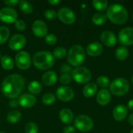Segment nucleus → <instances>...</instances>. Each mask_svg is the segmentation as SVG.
<instances>
[{"label": "nucleus", "instance_id": "9b49d317", "mask_svg": "<svg viewBox=\"0 0 133 133\" xmlns=\"http://www.w3.org/2000/svg\"><path fill=\"white\" fill-rule=\"evenodd\" d=\"M118 41L122 46L133 44V27H125L118 34Z\"/></svg>", "mask_w": 133, "mask_h": 133}, {"label": "nucleus", "instance_id": "7ed1b4c3", "mask_svg": "<svg viewBox=\"0 0 133 133\" xmlns=\"http://www.w3.org/2000/svg\"><path fill=\"white\" fill-rule=\"evenodd\" d=\"M32 62L37 69L40 70H48L53 66L55 58L49 51H38L34 55Z\"/></svg>", "mask_w": 133, "mask_h": 133}, {"label": "nucleus", "instance_id": "9d476101", "mask_svg": "<svg viewBox=\"0 0 133 133\" xmlns=\"http://www.w3.org/2000/svg\"><path fill=\"white\" fill-rule=\"evenodd\" d=\"M17 12L11 7H4L0 10V20L5 23H12L17 20Z\"/></svg>", "mask_w": 133, "mask_h": 133}, {"label": "nucleus", "instance_id": "dca6fc26", "mask_svg": "<svg viewBox=\"0 0 133 133\" xmlns=\"http://www.w3.org/2000/svg\"><path fill=\"white\" fill-rule=\"evenodd\" d=\"M17 101H18V104L21 106L22 108H30L34 106L37 100L34 95L30 94H24L19 97Z\"/></svg>", "mask_w": 133, "mask_h": 133}, {"label": "nucleus", "instance_id": "f257e3e1", "mask_svg": "<svg viewBox=\"0 0 133 133\" xmlns=\"http://www.w3.org/2000/svg\"><path fill=\"white\" fill-rule=\"evenodd\" d=\"M24 79L19 74H12L6 76L1 85L2 93L9 99L17 98L23 90Z\"/></svg>", "mask_w": 133, "mask_h": 133}, {"label": "nucleus", "instance_id": "79ce46f5", "mask_svg": "<svg viewBox=\"0 0 133 133\" xmlns=\"http://www.w3.org/2000/svg\"><path fill=\"white\" fill-rule=\"evenodd\" d=\"M9 105L10 108H15L18 106V101L15 99H11L9 102Z\"/></svg>", "mask_w": 133, "mask_h": 133}, {"label": "nucleus", "instance_id": "c03bdc74", "mask_svg": "<svg viewBox=\"0 0 133 133\" xmlns=\"http://www.w3.org/2000/svg\"><path fill=\"white\" fill-rule=\"evenodd\" d=\"M127 108H129V110L133 111V99H131L127 104Z\"/></svg>", "mask_w": 133, "mask_h": 133}, {"label": "nucleus", "instance_id": "4468645a", "mask_svg": "<svg viewBox=\"0 0 133 133\" xmlns=\"http://www.w3.org/2000/svg\"><path fill=\"white\" fill-rule=\"evenodd\" d=\"M32 31L37 37H45L48 34V26L43 20H35L32 25Z\"/></svg>", "mask_w": 133, "mask_h": 133}, {"label": "nucleus", "instance_id": "c85d7f7f", "mask_svg": "<svg viewBox=\"0 0 133 133\" xmlns=\"http://www.w3.org/2000/svg\"><path fill=\"white\" fill-rule=\"evenodd\" d=\"M10 31L8 27L2 26H0V44H3L9 39Z\"/></svg>", "mask_w": 133, "mask_h": 133}, {"label": "nucleus", "instance_id": "b1692460", "mask_svg": "<svg viewBox=\"0 0 133 133\" xmlns=\"http://www.w3.org/2000/svg\"><path fill=\"white\" fill-rule=\"evenodd\" d=\"M129 50L125 46H120V47H118L116 49L115 52V58L118 60H119V61H124V60H125L129 57Z\"/></svg>", "mask_w": 133, "mask_h": 133}, {"label": "nucleus", "instance_id": "5701e85b", "mask_svg": "<svg viewBox=\"0 0 133 133\" xmlns=\"http://www.w3.org/2000/svg\"><path fill=\"white\" fill-rule=\"evenodd\" d=\"M107 16L106 13L99 12H96L92 16V22L94 25L96 26H102L107 22Z\"/></svg>", "mask_w": 133, "mask_h": 133}, {"label": "nucleus", "instance_id": "393cba45", "mask_svg": "<svg viewBox=\"0 0 133 133\" xmlns=\"http://www.w3.org/2000/svg\"><path fill=\"white\" fill-rule=\"evenodd\" d=\"M15 62L9 55H4L1 58L2 67L5 70H11L14 67Z\"/></svg>", "mask_w": 133, "mask_h": 133}, {"label": "nucleus", "instance_id": "f704fd0d", "mask_svg": "<svg viewBox=\"0 0 133 133\" xmlns=\"http://www.w3.org/2000/svg\"><path fill=\"white\" fill-rule=\"evenodd\" d=\"M72 80V76L69 73H63L59 77V81L62 84L64 85H68L69 84Z\"/></svg>", "mask_w": 133, "mask_h": 133}, {"label": "nucleus", "instance_id": "4c0bfd02", "mask_svg": "<svg viewBox=\"0 0 133 133\" xmlns=\"http://www.w3.org/2000/svg\"><path fill=\"white\" fill-rule=\"evenodd\" d=\"M26 23L23 20V19H17V20L15 22V27L16 30H19V31H23L26 29Z\"/></svg>", "mask_w": 133, "mask_h": 133}, {"label": "nucleus", "instance_id": "49530a36", "mask_svg": "<svg viewBox=\"0 0 133 133\" xmlns=\"http://www.w3.org/2000/svg\"><path fill=\"white\" fill-rule=\"evenodd\" d=\"M130 133H133V129L131 130V132H130Z\"/></svg>", "mask_w": 133, "mask_h": 133}, {"label": "nucleus", "instance_id": "c9c22d12", "mask_svg": "<svg viewBox=\"0 0 133 133\" xmlns=\"http://www.w3.org/2000/svg\"><path fill=\"white\" fill-rule=\"evenodd\" d=\"M44 41L48 45H54L57 42V37L55 34H49L45 36Z\"/></svg>", "mask_w": 133, "mask_h": 133}, {"label": "nucleus", "instance_id": "39448f33", "mask_svg": "<svg viewBox=\"0 0 133 133\" xmlns=\"http://www.w3.org/2000/svg\"><path fill=\"white\" fill-rule=\"evenodd\" d=\"M129 90V81L122 77L115 79L110 83V92L115 96L121 97L128 94Z\"/></svg>", "mask_w": 133, "mask_h": 133}, {"label": "nucleus", "instance_id": "2eb2a0df", "mask_svg": "<svg viewBox=\"0 0 133 133\" xmlns=\"http://www.w3.org/2000/svg\"><path fill=\"white\" fill-rule=\"evenodd\" d=\"M100 39L102 44L107 47L112 48L117 43V37L115 33L111 30H104L100 35Z\"/></svg>", "mask_w": 133, "mask_h": 133}, {"label": "nucleus", "instance_id": "de8ad7c7", "mask_svg": "<svg viewBox=\"0 0 133 133\" xmlns=\"http://www.w3.org/2000/svg\"><path fill=\"white\" fill-rule=\"evenodd\" d=\"M132 83H133V76H132Z\"/></svg>", "mask_w": 133, "mask_h": 133}, {"label": "nucleus", "instance_id": "a18cd8bd", "mask_svg": "<svg viewBox=\"0 0 133 133\" xmlns=\"http://www.w3.org/2000/svg\"><path fill=\"white\" fill-rule=\"evenodd\" d=\"M128 122L129 123V125H131L132 126H133V113H132L129 118H128Z\"/></svg>", "mask_w": 133, "mask_h": 133}, {"label": "nucleus", "instance_id": "4be33fe9", "mask_svg": "<svg viewBox=\"0 0 133 133\" xmlns=\"http://www.w3.org/2000/svg\"><path fill=\"white\" fill-rule=\"evenodd\" d=\"M97 92V85L94 82H89L87 83L83 89V94L84 97H94Z\"/></svg>", "mask_w": 133, "mask_h": 133}, {"label": "nucleus", "instance_id": "bb28decb", "mask_svg": "<svg viewBox=\"0 0 133 133\" xmlns=\"http://www.w3.org/2000/svg\"><path fill=\"white\" fill-rule=\"evenodd\" d=\"M92 5L96 10L101 12L107 10L108 8V2L107 0H94Z\"/></svg>", "mask_w": 133, "mask_h": 133}, {"label": "nucleus", "instance_id": "8fccbe9b", "mask_svg": "<svg viewBox=\"0 0 133 133\" xmlns=\"http://www.w3.org/2000/svg\"><path fill=\"white\" fill-rule=\"evenodd\" d=\"M132 22H133V14H132Z\"/></svg>", "mask_w": 133, "mask_h": 133}, {"label": "nucleus", "instance_id": "6ab92c4d", "mask_svg": "<svg viewBox=\"0 0 133 133\" xmlns=\"http://www.w3.org/2000/svg\"><path fill=\"white\" fill-rule=\"evenodd\" d=\"M97 102L101 106L108 105L111 100V94L107 89H101L97 94Z\"/></svg>", "mask_w": 133, "mask_h": 133}, {"label": "nucleus", "instance_id": "c756f323", "mask_svg": "<svg viewBox=\"0 0 133 133\" xmlns=\"http://www.w3.org/2000/svg\"><path fill=\"white\" fill-rule=\"evenodd\" d=\"M19 9L24 14H30L33 11L32 4L27 1H20L19 2Z\"/></svg>", "mask_w": 133, "mask_h": 133}, {"label": "nucleus", "instance_id": "a211bd4d", "mask_svg": "<svg viewBox=\"0 0 133 133\" xmlns=\"http://www.w3.org/2000/svg\"><path fill=\"white\" fill-rule=\"evenodd\" d=\"M113 118L115 121L122 122L124 121L128 116V108L124 104H118L117 105L112 112Z\"/></svg>", "mask_w": 133, "mask_h": 133}, {"label": "nucleus", "instance_id": "09e8293b", "mask_svg": "<svg viewBox=\"0 0 133 133\" xmlns=\"http://www.w3.org/2000/svg\"><path fill=\"white\" fill-rule=\"evenodd\" d=\"M1 58H2V57H1V52H0V59H1Z\"/></svg>", "mask_w": 133, "mask_h": 133}, {"label": "nucleus", "instance_id": "6e6552de", "mask_svg": "<svg viewBox=\"0 0 133 133\" xmlns=\"http://www.w3.org/2000/svg\"><path fill=\"white\" fill-rule=\"evenodd\" d=\"M15 63L21 70H26L31 65V58L30 54L26 51H19L15 56Z\"/></svg>", "mask_w": 133, "mask_h": 133}, {"label": "nucleus", "instance_id": "ea45409f", "mask_svg": "<svg viewBox=\"0 0 133 133\" xmlns=\"http://www.w3.org/2000/svg\"><path fill=\"white\" fill-rule=\"evenodd\" d=\"M63 133H76V128L71 125H68L64 128Z\"/></svg>", "mask_w": 133, "mask_h": 133}, {"label": "nucleus", "instance_id": "20e7f679", "mask_svg": "<svg viewBox=\"0 0 133 133\" xmlns=\"http://www.w3.org/2000/svg\"><path fill=\"white\" fill-rule=\"evenodd\" d=\"M85 58L86 51L81 45L79 44H76L71 47L67 54V60L69 63L72 66H80L84 62Z\"/></svg>", "mask_w": 133, "mask_h": 133}, {"label": "nucleus", "instance_id": "f8f14e48", "mask_svg": "<svg viewBox=\"0 0 133 133\" xmlns=\"http://www.w3.org/2000/svg\"><path fill=\"white\" fill-rule=\"evenodd\" d=\"M26 39L24 35L20 34H14L9 40V47L12 51H19L25 47Z\"/></svg>", "mask_w": 133, "mask_h": 133}, {"label": "nucleus", "instance_id": "a19ab883", "mask_svg": "<svg viewBox=\"0 0 133 133\" xmlns=\"http://www.w3.org/2000/svg\"><path fill=\"white\" fill-rule=\"evenodd\" d=\"M61 72L64 73H69V72H72V68L68 65H63L61 67Z\"/></svg>", "mask_w": 133, "mask_h": 133}, {"label": "nucleus", "instance_id": "e433bc0d", "mask_svg": "<svg viewBox=\"0 0 133 133\" xmlns=\"http://www.w3.org/2000/svg\"><path fill=\"white\" fill-rule=\"evenodd\" d=\"M44 16L47 19L53 20L57 16V12L53 9H48L44 12Z\"/></svg>", "mask_w": 133, "mask_h": 133}, {"label": "nucleus", "instance_id": "72a5a7b5", "mask_svg": "<svg viewBox=\"0 0 133 133\" xmlns=\"http://www.w3.org/2000/svg\"><path fill=\"white\" fill-rule=\"evenodd\" d=\"M26 133H38V126L35 122H30L25 125Z\"/></svg>", "mask_w": 133, "mask_h": 133}, {"label": "nucleus", "instance_id": "ddd939ff", "mask_svg": "<svg viewBox=\"0 0 133 133\" xmlns=\"http://www.w3.org/2000/svg\"><path fill=\"white\" fill-rule=\"evenodd\" d=\"M75 97L74 90L67 86H62L57 89L56 97L63 102H69L72 101Z\"/></svg>", "mask_w": 133, "mask_h": 133}, {"label": "nucleus", "instance_id": "2f4dec72", "mask_svg": "<svg viewBox=\"0 0 133 133\" xmlns=\"http://www.w3.org/2000/svg\"><path fill=\"white\" fill-rule=\"evenodd\" d=\"M55 100H56V97L55 94L51 93H47L42 97L41 101L45 105H51L55 103Z\"/></svg>", "mask_w": 133, "mask_h": 133}, {"label": "nucleus", "instance_id": "58836bf2", "mask_svg": "<svg viewBox=\"0 0 133 133\" xmlns=\"http://www.w3.org/2000/svg\"><path fill=\"white\" fill-rule=\"evenodd\" d=\"M3 3L8 6H15L18 3H19V2L18 0H4Z\"/></svg>", "mask_w": 133, "mask_h": 133}, {"label": "nucleus", "instance_id": "f03ea898", "mask_svg": "<svg viewBox=\"0 0 133 133\" xmlns=\"http://www.w3.org/2000/svg\"><path fill=\"white\" fill-rule=\"evenodd\" d=\"M107 18L116 25H122L127 22L129 12L126 8L121 4H111L108 6L106 12Z\"/></svg>", "mask_w": 133, "mask_h": 133}, {"label": "nucleus", "instance_id": "0eeeda50", "mask_svg": "<svg viewBox=\"0 0 133 133\" xmlns=\"http://www.w3.org/2000/svg\"><path fill=\"white\" fill-rule=\"evenodd\" d=\"M75 128L82 132H88L94 128L93 119L86 115H80L77 116L74 121Z\"/></svg>", "mask_w": 133, "mask_h": 133}, {"label": "nucleus", "instance_id": "473e14b6", "mask_svg": "<svg viewBox=\"0 0 133 133\" xmlns=\"http://www.w3.org/2000/svg\"><path fill=\"white\" fill-rule=\"evenodd\" d=\"M67 55V51L63 47H58L54 50L53 56L58 59H62Z\"/></svg>", "mask_w": 133, "mask_h": 133}, {"label": "nucleus", "instance_id": "423d86ee", "mask_svg": "<svg viewBox=\"0 0 133 133\" xmlns=\"http://www.w3.org/2000/svg\"><path fill=\"white\" fill-rule=\"evenodd\" d=\"M72 79L79 84H87L91 79L90 71L83 66H79L72 70Z\"/></svg>", "mask_w": 133, "mask_h": 133}, {"label": "nucleus", "instance_id": "f3484780", "mask_svg": "<svg viewBox=\"0 0 133 133\" xmlns=\"http://www.w3.org/2000/svg\"><path fill=\"white\" fill-rule=\"evenodd\" d=\"M104 51V47L101 43L95 41L89 44L86 48V52L89 56L97 57L101 55Z\"/></svg>", "mask_w": 133, "mask_h": 133}, {"label": "nucleus", "instance_id": "412c9836", "mask_svg": "<svg viewBox=\"0 0 133 133\" xmlns=\"http://www.w3.org/2000/svg\"><path fill=\"white\" fill-rule=\"evenodd\" d=\"M59 118L65 124H70L74 119L72 111L69 108H63L59 112Z\"/></svg>", "mask_w": 133, "mask_h": 133}, {"label": "nucleus", "instance_id": "7c9ffc66", "mask_svg": "<svg viewBox=\"0 0 133 133\" xmlns=\"http://www.w3.org/2000/svg\"><path fill=\"white\" fill-rule=\"evenodd\" d=\"M110 79L105 76H100L97 79V85L102 89H106L110 86Z\"/></svg>", "mask_w": 133, "mask_h": 133}, {"label": "nucleus", "instance_id": "37998d69", "mask_svg": "<svg viewBox=\"0 0 133 133\" xmlns=\"http://www.w3.org/2000/svg\"><path fill=\"white\" fill-rule=\"evenodd\" d=\"M48 2L50 5H56L59 4V3L61 2V1H60V0H49Z\"/></svg>", "mask_w": 133, "mask_h": 133}, {"label": "nucleus", "instance_id": "cd10ccee", "mask_svg": "<svg viewBox=\"0 0 133 133\" xmlns=\"http://www.w3.org/2000/svg\"><path fill=\"white\" fill-rule=\"evenodd\" d=\"M21 118V114L19 111H11L6 115V120L12 124L18 122Z\"/></svg>", "mask_w": 133, "mask_h": 133}, {"label": "nucleus", "instance_id": "3c124183", "mask_svg": "<svg viewBox=\"0 0 133 133\" xmlns=\"http://www.w3.org/2000/svg\"><path fill=\"white\" fill-rule=\"evenodd\" d=\"M0 133H4V132H0Z\"/></svg>", "mask_w": 133, "mask_h": 133}, {"label": "nucleus", "instance_id": "a878e982", "mask_svg": "<svg viewBox=\"0 0 133 133\" xmlns=\"http://www.w3.org/2000/svg\"><path fill=\"white\" fill-rule=\"evenodd\" d=\"M41 90H42V85L36 80L30 82L28 85V90L32 95L39 94Z\"/></svg>", "mask_w": 133, "mask_h": 133}, {"label": "nucleus", "instance_id": "1a4fd4ad", "mask_svg": "<svg viewBox=\"0 0 133 133\" xmlns=\"http://www.w3.org/2000/svg\"><path fill=\"white\" fill-rule=\"evenodd\" d=\"M57 16L61 22L67 25L73 24L76 19V16L74 12L68 7H62L59 9L57 12Z\"/></svg>", "mask_w": 133, "mask_h": 133}, {"label": "nucleus", "instance_id": "aec40b11", "mask_svg": "<svg viewBox=\"0 0 133 133\" xmlns=\"http://www.w3.org/2000/svg\"><path fill=\"white\" fill-rule=\"evenodd\" d=\"M57 74L54 71H47L41 76L42 83L45 86H53L57 82Z\"/></svg>", "mask_w": 133, "mask_h": 133}]
</instances>
